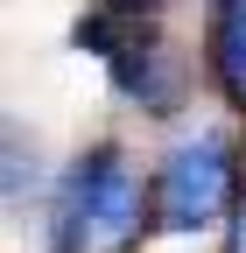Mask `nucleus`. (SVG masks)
<instances>
[{
  "label": "nucleus",
  "instance_id": "1",
  "mask_svg": "<svg viewBox=\"0 0 246 253\" xmlns=\"http://www.w3.org/2000/svg\"><path fill=\"white\" fill-rule=\"evenodd\" d=\"M148 218H155V190H141L120 148H91L64 176L49 232H56V253H134Z\"/></svg>",
  "mask_w": 246,
  "mask_h": 253
},
{
  "label": "nucleus",
  "instance_id": "2",
  "mask_svg": "<svg viewBox=\"0 0 246 253\" xmlns=\"http://www.w3.org/2000/svg\"><path fill=\"white\" fill-rule=\"evenodd\" d=\"M239 155L225 134L176 141L155 169V225L162 232H204L218 218H239Z\"/></svg>",
  "mask_w": 246,
  "mask_h": 253
},
{
  "label": "nucleus",
  "instance_id": "3",
  "mask_svg": "<svg viewBox=\"0 0 246 253\" xmlns=\"http://www.w3.org/2000/svg\"><path fill=\"white\" fill-rule=\"evenodd\" d=\"M106 71H113V84H120V99H134V106H148V113H176V99H183V78H176L169 49L148 36L141 21L120 36V49L106 56Z\"/></svg>",
  "mask_w": 246,
  "mask_h": 253
},
{
  "label": "nucleus",
  "instance_id": "4",
  "mask_svg": "<svg viewBox=\"0 0 246 253\" xmlns=\"http://www.w3.org/2000/svg\"><path fill=\"white\" fill-rule=\"evenodd\" d=\"M204 56H211V78L232 106H246V0H211V36H204Z\"/></svg>",
  "mask_w": 246,
  "mask_h": 253
},
{
  "label": "nucleus",
  "instance_id": "5",
  "mask_svg": "<svg viewBox=\"0 0 246 253\" xmlns=\"http://www.w3.org/2000/svg\"><path fill=\"white\" fill-rule=\"evenodd\" d=\"M99 7H106V14H120V21H141L155 0H99Z\"/></svg>",
  "mask_w": 246,
  "mask_h": 253
},
{
  "label": "nucleus",
  "instance_id": "6",
  "mask_svg": "<svg viewBox=\"0 0 246 253\" xmlns=\"http://www.w3.org/2000/svg\"><path fill=\"white\" fill-rule=\"evenodd\" d=\"M225 253H246V204H239V218H232V239H225Z\"/></svg>",
  "mask_w": 246,
  "mask_h": 253
}]
</instances>
